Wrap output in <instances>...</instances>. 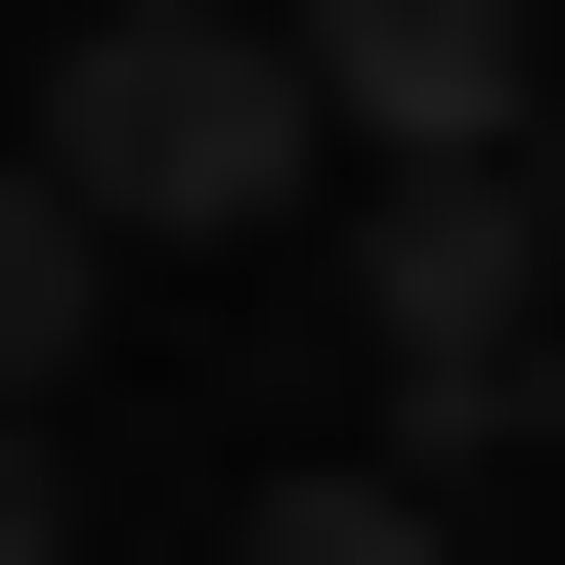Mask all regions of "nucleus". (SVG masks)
Masks as SVG:
<instances>
[{
    "instance_id": "obj_1",
    "label": "nucleus",
    "mask_w": 565,
    "mask_h": 565,
    "mask_svg": "<svg viewBox=\"0 0 565 565\" xmlns=\"http://www.w3.org/2000/svg\"><path fill=\"white\" fill-rule=\"evenodd\" d=\"M44 174L131 217V262H262V217H349V131H305V0H87V44H44Z\"/></svg>"
},
{
    "instance_id": "obj_2",
    "label": "nucleus",
    "mask_w": 565,
    "mask_h": 565,
    "mask_svg": "<svg viewBox=\"0 0 565 565\" xmlns=\"http://www.w3.org/2000/svg\"><path fill=\"white\" fill-rule=\"evenodd\" d=\"M349 349H392L435 479H522V392H565V217H522V174H349Z\"/></svg>"
},
{
    "instance_id": "obj_3",
    "label": "nucleus",
    "mask_w": 565,
    "mask_h": 565,
    "mask_svg": "<svg viewBox=\"0 0 565 565\" xmlns=\"http://www.w3.org/2000/svg\"><path fill=\"white\" fill-rule=\"evenodd\" d=\"M522 87H565V0H305V131L349 174H522Z\"/></svg>"
},
{
    "instance_id": "obj_4",
    "label": "nucleus",
    "mask_w": 565,
    "mask_h": 565,
    "mask_svg": "<svg viewBox=\"0 0 565 565\" xmlns=\"http://www.w3.org/2000/svg\"><path fill=\"white\" fill-rule=\"evenodd\" d=\"M87 305H131V217H87L44 131H0V435H44V392H87Z\"/></svg>"
},
{
    "instance_id": "obj_5",
    "label": "nucleus",
    "mask_w": 565,
    "mask_h": 565,
    "mask_svg": "<svg viewBox=\"0 0 565 565\" xmlns=\"http://www.w3.org/2000/svg\"><path fill=\"white\" fill-rule=\"evenodd\" d=\"M217 565H522V522L435 479V435H349V479H262V522H217Z\"/></svg>"
},
{
    "instance_id": "obj_6",
    "label": "nucleus",
    "mask_w": 565,
    "mask_h": 565,
    "mask_svg": "<svg viewBox=\"0 0 565 565\" xmlns=\"http://www.w3.org/2000/svg\"><path fill=\"white\" fill-rule=\"evenodd\" d=\"M522 217H565V87H522Z\"/></svg>"
},
{
    "instance_id": "obj_7",
    "label": "nucleus",
    "mask_w": 565,
    "mask_h": 565,
    "mask_svg": "<svg viewBox=\"0 0 565 565\" xmlns=\"http://www.w3.org/2000/svg\"><path fill=\"white\" fill-rule=\"evenodd\" d=\"M522 479H565V392H522Z\"/></svg>"
}]
</instances>
